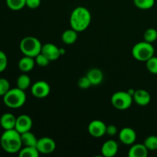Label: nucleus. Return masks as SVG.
Here are the masks:
<instances>
[{
	"instance_id": "20",
	"label": "nucleus",
	"mask_w": 157,
	"mask_h": 157,
	"mask_svg": "<svg viewBox=\"0 0 157 157\" xmlns=\"http://www.w3.org/2000/svg\"><path fill=\"white\" fill-rule=\"evenodd\" d=\"M61 39L63 42L66 44H72L76 42L78 39V32L73 29H67L63 32L61 35Z\"/></svg>"
},
{
	"instance_id": "28",
	"label": "nucleus",
	"mask_w": 157,
	"mask_h": 157,
	"mask_svg": "<svg viewBox=\"0 0 157 157\" xmlns=\"http://www.w3.org/2000/svg\"><path fill=\"white\" fill-rule=\"evenodd\" d=\"M35 63L39 67H47L50 63V60L42 53H40L35 58Z\"/></svg>"
},
{
	"instance_id": "33",
	"label": "nucleus",
	"mask_w": 157,
	"mask_h": 157,
	"mask_svg": "<svg viewBox=\"0 0 157 157\" xmlns=\"http://www.w3.org/2000/svg\"><path fill=\"white\" fill-rule=\"evenodd\" d=\"M117 133V128L114 125L107 126V130H106V134L109 136H114Z\"/></svg>"
},
{
	"instance_id": "24",
	"label": "nucleus",
	"mask_w": 157,
	"mask_h": 157,
	"mask_svg": "<svg viewBox=\"0 0 157 157\" xmlns=\"http://www.w3.org/2000/svg\"><path fill=\"white\" fill-rule=\"evenodd\" d=\"M133 3L138 9L147 10L153 7L155 0H133Z\"/></svg>"
},
{
	"instance_id": "19",
	"label": "nucleus",
	"mask_w": 157,
	"mask_h": 157,
	"mask_svg": "<svg viewBox=\"0 0 157 157\" xmlns=\"http://www.w3.org/2000/svg\"><path fill=\"white\" fill-rule=\"evenodd\" d=\"M21 139L24 147H36L38 140L31 130L21 133Z\"/></svg>"
},
{
	"instance_id": "2",
	"label": "nucleus",
	"mask_w": 157,
	"mask_h": 157,
	"mask_svg": "<svg viewBox=\"0 0 157 157\" xmlns=\"http://www.w3.org/2000/svg\"><path fill=\"white\" fill-rule=\"evenodd\" d=\"M91 22V14L87 8L78 6L72 11L70 16V25L78 32L85 31Z\"/></svg>"
},
{
	"instance_id": "26",
	"label": "nucleus",
	"mask_w": 157,
	"mask_h": 157,
	"mask_svg": "<svg viewBox=\"0 0 157 157\" xmlns=\"http://www.w3.org/2000/svg\"><path fill=\"white\" fill-rule=\"evenodd\" d=\"M146 67L150 73L157 75V57L153 56L146 61Z\"/></svg>"
},
{
	"instance_id": "11",
	"label": "nucleus",
	"mask_w": 157,
	"mask_h": 157,
	"mask_svg": "<svg viewBox=\"0 0 157 157\" xmlns=\"http://www.w3.org/2000/svg\"><path fill=\"white\" fill-rule=\"evenodd\" d=\"M118 137L125 145H133L136 140V133L131 127H124L119 132Z\"/></svg>"
},
{
	"instance_id": "23",
	"label": "nucleus",
	"mask_w": 157,
	"mask_h": 157,
	"mask_svg": "<svg viewBox=\"0 0 157 157\" xmlns=\"http://www.w3.org/2000/svg\"><path fill=\"white\" fill-rule=\"evenodd\" d=\"M26 0H6V5L12 11H19L22 9L25 5Z\"/></svg>"
},
{
	"instance_id": "29",
	"label": "nucleus",
	"mask_w": 157,
	"mask_h": 157,
	"mask_svg": "<svg viewBox=\"0 0 157 157\" xmlns=\"http://www.w3.org/2000/svg\"><path fill=\"white\" fill-rule=\"evenodd\" d=\"M10 90V84L7 79L0 78V97H3Z\"/></svg>"
},
{
	"instance_id": "16",
	"label": "nucleus",
	"mask_w": 157,
	"mask_h": 157,
	"mask_svg": "<svg viewBox=\"0 0 157 157\" xmlns=\"http://www.w3.org/2000/svg\"><path fill=\"white\" fill-rule=\"evenodd\" d=\"M148 149L144 144H133L128 152L129 157H147Z\"/></svg>"
},
{
	"instance_id": "7",
	"label": "nucleus",
	"mask_w": 157,
	"mask_h": 157,
	"mask_svg": "<svg viewBox=\"0 0 157 157\" xmlns=\"http://www.w3.org/2000/svg\"><path fill=\"white\" fill-rule=\"evenodd\" d=\"M31 92L35 98L42 99L47 98L51 92L50 85L44 81H38L34 83L31 87Z\"/></svg>"
},
{
	"instance_id": "8",
	"label": "nucleus",
	"mask_w": 157,
	"mask_h": 157,
	"mask_svg": "<svg viewBox=\"0 0 157 157\" xmlns=\"http://www.w3.org/2000/svg\"><path fill=\"white\" fill-rule=\"evenodd\" d=\"M36 147L40 154H50L56 149V143L52 138L44 136L38 140Z\"/></svg>"
},
{
	"instance_id": "6",
	"label": "nucleus",
	"mask_w": 157,
	"mask_h": 157,
	"mask_svg": "<svg viewBox=\"0 0 157 157\" xmlns=\"http://www.w3.org/2000/svg\"><path fill=\"white\" fill-rule=\"evenodd\" d=\"M111 104L115 109L126 110L131 107L133 98L128 91H117L112 95Z\"/></svg>"
},
{
	"instance_id": "31",
	"label": "nucleus",
	"mask_w": 157,
	"mask_h": 157,
	"mask_svg": "<svg viewBox=\"0 0 157 157\" xmlns=\"http://www.w3.org/2000/svg\"><path fill=\"white\" fill-rule=\"evenodd\" d=\"M8 65V58L4 52L0 50V73L6 69Z\"/></svg>"
},
{
	"instance_id": "17",
	"label": "nucleus",
	"mask_w": 157,
	"mask_h": 157,
	"mask_svg": "<svg viewBox=\"0 0 157 157\" xmlns=\"http://www.w3.org/2000/svg\"><path fill=\"white\" fill-rule=\"evenodd\" d=\"M35 64L36 63H35V58L24 55V57H22L18 61V66L21 71H22L23 73H28L34 68Z\"/></svg>"
},
{
	"instance_id": "14",
	"label": "nucleus",
	"mask_w": 157,
	"mask_h": 157,
	"mask_svg": "<svg viewBox=\"0 0 157 157\" xmlns=\"http://www.w3.org/2000/svg\"><path fill=\"white\" fill-rule=\"evenodd\" d=\"M133 98L134 102L139 106H147L151 101V96L150 93L144 89H138L135 90Z\"/></svg>"
},
{
	"instance_id": "25",
	"label": "nucleus",
	"mask_w": 157,
	"mask_h": 157,
	"mask_svg": "<svg viewBox=\"0 0 157 157\" xmlns=\"http://www.w3.org/2000/svg\"><path fill=\"white\" fill-rule=\"evenodd\" d=\"M144 41L149 43H153L157 39V31L153 28H150L147 29L144 35Z\"/></svg>"
},
{
	"instance_id": "4",
	"label": "nucleus",
	"mask_w": 157,
	"mask_h": 157,
	"mask_svg": "<svg viewBox=\"0 0 157 157\" xmlns=\"http://www.w3.org/2000/svg\"><path fill=\"white\" fill-rule=\"evenodd\" d=\"M41 48H42V44L41 41L35 37H25L20 41V51L25 56L35 58L38 54L41 52Z\"/></svg>"
},
{
	"instance_id": "21",
	"label": "nucleus",
	"mask_w": 157,
	"mask_h": 157,
	"mask_svg": "<svg viewBox=\"0 0 157 157\" xmlns=\"http://www.w3.org/2000/svg\"><path fill=\"white\" fill-rule=\"evenodd\" d=\"M40 153L36 147H24L18 152L20 157H38Z\"/></svg>"
},
{
	"instance_id": "13",
	"label": "nucleus",
	"mask_w": 157,
	"mask_h": 157,
	"mask_svg": "<svg viewBox=\"0 0 157 157\" xmlns=\"http://www.w3.org/2000/svg\"><path fill=\"white\" fill-rule=\"evenodd\" d=\"M118 144L113 140H109L104 143L101 147V153L105 157H113L118 152Z\"/></svg>"
},
{
	"instance_id": "3",
	"label": "nucleus",
	"mask_w": 157,
	"mask_h": 157,
	"mask_svg": "<svg viewBox=\"0 0 157 157\" xmlns=\"http://www.w3.org/2000/svg\"><path fill=\"white\" fill-rule=\"evenodd\" d=\"M3 102L9 108L17 109L22 107L26 101L25 90L18 87L10 88V90L2 97Z\"/></svg>"
},
{
	"instance_id": "30",
	"label": "nucleus",
	"mask_w": 157,
	"mask_h": 157,
	"mask_svg": "<svg viewBox=\"0 0 157 157\" xmlns=\"http://www.w3.org/2000/svg\"><path fill=\"white\" fill-rule=\"evenodd\" d=\"M91 85V82H90L89 78L87 77V75L81 77L78 81V86L81 89H87Z\"/></svg>"
},
{
	"instance_id": "32",
	"label": "nucleus",
	"mask_w": 157,
	"mask_h": 157,
	"mask_svg": "<svg viewBox=\"0 0 157 157\" xmlns=\"http://www.w3.org/2000/svg\"><path fill=\"white\" fill-rule=\"evenodd\" d=\"M41 4V0H26L25 5L28 8L32 9H37Z\"/></svg>"
},
{
	"instance_id": "5",
	"label": "nucleus",
	"mask_w": 157,
	"mask_h": 157,
	"mask_svg": "<svg viewBox=\"0 0 157 157\" xmlns=\"http://www.w3.org/2000/svg\"><path fill=\"white\" fill-rule=\"evenodd\" d=\"M132 55L136 60L146 62L150 58L154 56L155 49L151 43L140 41L135 44L132 48Z\"/></svg>"
},
{
	"instance_id": "22",
	"label": "nucleus",
	"mask_w": 157,
	"mask_h": 157,
	"mask_svg": "<svg viewBox=\"0 0 157 157\" xmlns=\"http://www.w3.org/2000/svg\"><path fill=\"white\" fill-rule=\"evenodd\" d=\"M17 87L19 89H21L23 90H25L26 89L29 88L31 85V78L30 77L25 73L19 75L18 78H17L16 81Z\"/></svg>"
},
{
	"instance_id": "18",
	"label": "nucleus",
	"mask_w": 157,
	"mask_h": 157,
	"mask_svg": "<svg viewBox=\"0 0 157 157\" xmlns=\"http://www.w3.org/2000/svg\"><path fill=\"white\" fill-rule=\"evenodd\" d=\"M87 77L94 86L99 85L104 80V74L102 71L99 68H91L87 71Z\"/></svg>"
},
{
	"instance_id": "12",
	"label": "nucleus",
	"mask_w": 157,
	"mask_h": 157,
	"mask_svg": "<svg viewBox=\"0 0 157 157\" xmlns=\"http://www.w3.org/2000/svg\"><path fill=\"white\" fill-rule=\"evenodd\" d=\"M41 53L45 55L50 61H56L61 55L60 48L52 43H46L43 44L41 48Z\"/></svg>"
},
{
	"instance_id": "9",
	"label": "nucleus",
	"mask_w": 157,
	"mask_h": 157,
	"mask_svg": "<svg viewBox=\"0 0 157 157\" xmlns=\"http://www.w3.org/2000/svg\"><path fill=\"white\" fill-rule=\"evenodd\" d=\"M87 130L90 136L99 138L106 134L107 125L101 120H94L89 124Z\"/></svg>"
},
{
	"instance_id": "15",
	"label": "nucleus",
	"mask_w": 157,
	"mask_h": 157,
	"mask_svg": "<svg viewBox=\"0 0 157 157\" xmlns=\"http://www.w3.org/2000/svg\"><path fill=\"white\" fill-rule=\"evenodd\" d=\"M16 117L11 113H5L0 117V126L4 130L15 129Z\"/></svg>"
},
{
	"instance_id": "27",
	"label": "nucleus",
	"mask_w": 157,
	"mask_h": 157,
	"mask_svg": "<svg viewBox=\"0 0 157 157\" xmlns=\"http://www.w3.org/2000/svg\"><path fill=\"white\" fill-rule=\"evenodd\" d=\"M144 145L146 146L148 150H157V136H150L147 137L144 140Z\"/></svg>"
},
{
	"instance_id": "1",
	"label": "nucleus",
	"mask_w": 157,
	"mask_h": 157,
	"mask_svg": "<svg viewBox=\"0 0 157 157\" xmlns=\"http://www.w3.org/2000/svg\"><path fill=\"white\" fill-rule=\"evenodd\" d=\"M0 145L5 152L10 154L18 153L22 148L21 133L15 129L5 130L0 137Z\"/></svg>"
},
{
	"instance_id": "10",
	"label": "nucleus",
	"mask_w": 157,
	"mask_h": 157,
	"mask_svg": "<svg viewBox=\"0 0 157 157\" xmlns=\"http://www.w3.org/2000/svg\"><path fill=\"white\" fill-rule=\"evenodd\" d=\"M32 125L33 122L31 117L27 114H21L16 117L15 129L19 133H22L31 130Z\"/></svg>"
}]
</instances>
